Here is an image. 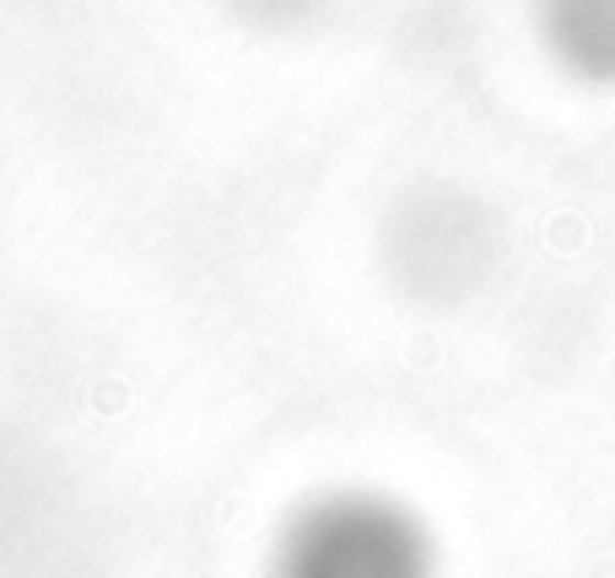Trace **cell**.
I'll return each instance as SVG.
<instances>
[{"label":"cell","instance_id":"1","mask_svg":"<svg viewBox=\"0 0 615 578\" xmlns=\"http://www.w3.org/2000/svg\"><path fill=\"white\" fill-rule=\"evenodd\" d=\"M583 233H589V227H583L578 216H556L551 222V249H561V255H567V249H583Z\"/></svg>","mask_w":615,"mask_h":578}]
</instances>
